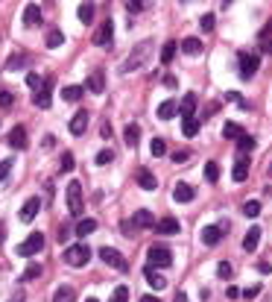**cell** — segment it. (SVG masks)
<instances>
[{
	"mask_svg": "<svg viewBox=\"0 0 272 302\" xmlns=\"http://www.w3.org/2000/svg\"><path fill=\"white\" fill-rule=\"evenodd\" d=\"M68 211L73 214L76 220H82V211H85V197H82V185L73 182L68 185Z\"/></svg>",
	"mask_w": 272,
	"mask_h": 302,
	"instance_id": "cell-1",
	"label": "cell"
},
{
	"mask_svg": "<svg viewBox=\"0 0 272 302\" xmlns=\"http://www.w3.org/2000/svg\"><path fill=\"white\" fill-rule=\"evenodd\" d=\"M173 264V252L167 247H150L147 252V267L150 270H164Z\"/></svg>",
	"mask_w": 272,
	"mask_h": 302,
	"instance_id": "cell-2",
	"label": "cell"
},
{
	"mask_svg": "<svg viewBox=\"0 0 272 302\" xmlns=\"http://www.w3.org/2000/svg\"><path fill=\"white\" fill-rule=\"evenodd\" d=\"M150 50H153V41H144V44H135V50H132V56L123 62V73H132V70H138V65L141 62H147V56H150Z\"/></svg>",
	"mask_w": 272,
	"mask_h": 302,
	"instance_id": "cell-3",
	"label": "cell"
},
{
	"mask_svg": "<svg viewBox=\"0 0 272 302\" xmlns=\"http://www.w3.org/2000/svg\"><path fill=\"white\" fill-rule=\"evenodd\" d=\"M88 261H91V250L85 244H76V247L65 250V264H70V267H85Z\"/></svg>",
	"mask_w": 272,
	"mask_h": 302,
	"instance_id": "cell-4",
	"label": "cell"
},
{
	"mask_svg": "<svg viewBox=\"0 0 272 302\" xmlns=\"http://www.w3.org/2000/svg\"><path fill=\"white\" fill-rule=\"evenodd\" d=\"M94 44L102 47V50H108V47L114 44V21H111V18H105L100 24V30L94 33Z\"/></svg>",
	"mask_w": 272,
	"mask_h": 302,
	"instance_id": "cell-5",
	"label": "cell"
},
{
	"mask_svg": "<svg viewBox=\"0 0 272 302\" xmlns=\"http://www.w3.org/2000/svg\"><path fill=\"white\" fill-rule=\"evenodd\" d=\"M237 65H240V77H243V80H252V77H255V70L260 67V59H257L255 53H240V56H237Z\"/></svg>",
	"mask_w": 272,
	"mask_h": 302,
	"instance_id": "cell-6",
	"label": "cell"
},
{
	"mask_svg": "<svg viewBox=\"0 0 272 302\" xmlns=\"http://www.w3.org/2000/svg\"><path fill=\"white\" fill-rule=\"evenodd\" d=\"M100 258L108 264V267L120 270V273H126V270H129V261H126V258H123L117 250H111V247H102V250H100Z\"/></svg>",
	"mask_w": 272,
	"mask_h": 302,
	"instance_id": "cell-7",
	"label": "cell"
},
{
	"mask_svg": "<svg viewBox=\"0 0 272 302\" xmlns=\"http://www.w3.org/2000/svg\"><path fill=\"white\" fill-rule=\"evenodd\" d=\"M50 100H53V77H47V80L41 83V88L33 94V103L38 109H50Z\"/></svg>",
	"mask_w": 272,
	"mask_h": 302,
	"instance_id": "cell-8",
	"label": "cell"
},
{
	"mask_svg": "<svg viewBox=\"0 0 272 302\" xmlns=\"http://www.w3.org/2000/svg\"><path fill=\"white\" fill-rule=\"evenodd\" d=\"M41 247H44V235L41 232H33V235L18 247V255H24V258L27 255H35V252H41Z\"/></svg>",
	"mask_w": 272,
	"mask_h": 302,
	"instance_id": "cell-9",
	"label": "cell"
},
{
	"mask_svg": "<svg viewBox=\"0 0 272 302\" xmlns=\"http://www.w3.org/2000/svg\"><path fill=\"white\" fill-rule=\"evenodd\" d=\"M38 208H41V200L38 197H30V200L21 205V211H18V217L24 220V223H33L35 214H38Z\"/></svg>",
	"mask_w": 272,
	"mask_h": 302,
	"instance_id": "cell-10",
	"label": "cell"
},
{
	"mask_svg": "<svg viewBox=\"0 0 272 302\" xmlns=\"http://www.w3.org/2000/svg\"><path fill=\"white\" fill-rule=\"evenodd\" d=\"M228 223H220V226H205L202 229V244L205 247H217L222 241V229H225Z\"/></svg>",
	"mask_w": 272,
	"mask_h": 302,
	"instance_id": "cell-11",
	"label": "cell"
},
{
	"mask_svg": "<svg viewBox=\"0 0 272 302\" xmlns=\"http://www.w3.org/2000/svg\"><path fill=\"white\" fill-rule=\"evenodd\" d=\"M24 27H27V30L41 27V6H38V3H30V6L24 9Z\"/></svg>",
	"mask_w": 272,
	"mask_h": 302,
	"instance_id": "cell-12",
	"label": "cell"
},
{
	"mask_svg": "<svg viewBox=\"0 0 272 302\" xmlns=\"http://www.w3.org/2000/svg\"><path fill=\"white\" fill-rule=\"evenodd\" d=\"M196 106H199V97L187 91L185 97L179 100V115H182V118H193V112H196Z\"/></svg>",
	"mask_w": 272,
	"mask_h": 302,
	"instance_id": "cell-13",
	"label": "cell"
},
{
	"mask_svg": "<svg viewBox=\"0 0 272 302\" xmlns=\"http://www.w3.org/2000/svg\"><path fill=\"white\" fill-rule=\"evenodd\" d=\"M246 176H249V156H237L234 168H231V179L234 182H246Z\"/></svg>",
	"mask_w": 272,
	"mask_h": 302,
	"instance_id": "cell-14",
	"label": "cell"
},
{
	"mask_svg": "<svg viewBox=\"0 0 272 302\" xmlns=\"http://www.w3.org/2000/svg\"><path fill=\"white\" fill-rule=\"evenodd\" d=\"M6 141H9V147H12V150H27V129L18 123L15 129L9 132V138H6Z\"/></svg>",
	"mask_w": 272,
	"mask_h": 302,
	"instance_id": "cell-15",
	"label": "cell"
},
{
	"mask_svg": "<svg viewBox=\"0 0 272 302\" xmlns=\"http://www.w3.org/2000/svg\"><path fill=\"white\" fill-rule=\"evenodd\" d=\"M193 197H196V188H193V185L179 182L176 188H173V200H176V202H190Z\"/></svg>",
	"mask_w": 272,
	"mask_h": 302,
	"instance_id": "cell-16",
	"label": "cell"
},
{
	"mask_svg": "<svg viewBox=\"0 0 272 302\" xmlns=\"http://www.w3.org/2000/svg\"><path fill=\"white\" fill-rule=\"evenodd\" d=\"M179 229H182V226H179L176 217H161L155 223V232H158V235H179Z\"/></svg>",
	"mask_w": 272,
	"mask_h": 302,
	"instance_id": "cell-17",
	"label": "cell"
},
{
	"mask_svg": "<svg viewBox=\"0 0 272 302\" xmlns=\"http://www.w3.org/2000/svg\"><path fill=\"white\" fill-rule=\"evenodd\" d=\"M155 223H158V220L153 217L150 208H141V211H135V217H132V226H138V229H150Z\"/></svg>",
	"mask_w": 272,
	"mask_h": 302,
	"instance_id": "cell-18",
	"label": "cell"
},
{
	"mask_svg": "<svg viewBox=\"0 0 272 302\" xmlns=\"http://www.w3.org/2000/svg\"><path fill=\"white\" fill-rule=\"evenodd\" d=\"M85 88H88V91H94V94H102V91H105V73H102L100 67H97V70L88 77Z\"/></svg>",
	"mask_w": 272,
	"mask_h": 302,
	"instance_id": "cell-19",
	"label": "cell"
},
{
	"mask_svg": "<svg viewBox=\"0 0 272 302\" xmlns=\"http://www.w3.org/2000/svg\"><path fill=\"white\" fill-rule=\"evenodd\" d=\"M68 129H70V135H82V132H85V129H88V112H76V115L70 118Z\"/></svg>",
	"mask_w": 272,
	"mask_h": 302,
	"instance_id": "cell-20",
	"label": "cell"
},
{
	"mask_svg": "<svg viewBox=\"0 0 272 302\" xmlns=\"http://www.w3.org/2000/svg\"><path fill=\"white\" fill-rule=\"evenodd\" d=\"M179 47H182V53H187V56H202V50H205L202 41H199V38H190V35H187Z\"/></svg>",
	"mask_w": 272,
	"mask_h": 302,
	"instance_id": "cell-21",
	"label": "cell"
},
{
	"mask_svg": "<svg viewBox=\"0 0 272 302\" xmlns=\"http://www.w3.org/2000/svg\"><path fill=\"white\" fill-rule=\"evenodd\" d=\"M94 232H97V217L76 220V235H79V238H88V235H94Z\"/></svg>",
	"mask_w": 272,
	"mask_h": 302,
	"instance_id": "cell-22",
	"label": "cell"
},
{
	"mask_svg": "<svg viewBox=\"0 0 272 302\" xmlns=\"http://www.w3.org/2000/svg\"><path fill=\"white\" fill-rule=\"evenodd\" d=\"M138 185H141L144 191H155V188H158V179H155L153 170H138Z\"/></svg>",
	"mask_w": 272,
	"mask_h": 302,
	"instance_id": "cell-23",
	"label": "cell"
},
{
	"mask_svg": "<svg viewBox=\"0 0 272 302\" xmlns=\"http://www.w3.org/2000/svg\"><path fill=\"white\" fill-rule=\"evenodd\" d=\"M257 244H260V229H257V226H252V229L246 232V238H243V250H246V252H255Z\"/></svg>",
	"mask_w": 272,
	"mask_h": 302,
	"instance_id": "cell-24",
	"label": "cell"
},
{
	"mask_svg": "<svg viewBox=\"0 0 272 302\" xmlns=\"http://www.w3.org/2000/svg\"><path fill=\"white\" fill-rule=\"evenodd\" d=\"M176 115H179V103L176 100H164L158 106V118L161 120H170V118H176Z\"/></svg>",
	"mask_w": 272,
	"mask_h": 302,
	"instance_id": "cell-25",
	"label": "cell"
},
{
	"mask_svg": "<svg viewBox=\"0 0 272 302\" xmlns=\"http://www.w3.org/2000/svg\"><path fill=\"white\" fill-rule=\"evenodd\" d=\"M144 279H147V282H150V287H155V290L167 287V279H164L158 270H150V267H147V270H144Z\"/></svg>",
	"mask_w": 272,
	"mask_h": 302,
	"instance_id": "cell-26",
	"label": "cell"
},
{
	"mask_svg": "<svg viewBox=\"0 0 272 302\" xmlns=\"http://www.w3.org/2000/svg\"><path fill=\"white\" fill-rule=\"evenodd\" d=\"M82 91H85L82 85H65V88H62V100H68V103H76V100H79V97H82Z\"/></svg>",
	"mask_w": 272,
	"mask_h": 302,
	"instance_id": "cell-27",
	"label": "cell"
},
{
	"mask_svg": "<svg viewBox=\"0 0 272 302\" xmlns=\"http://www.w3.org/2000/svg\"><path fill=\"white\" fill-rule=\"evenodd\" d=\"M73 299H76V290L70 285H62L56 293H53V302H73Z\"/></svg>",
	"mask_w": 272,
	"mask_h": 302,
	"instance_id": "cell-28",
	"label": "cell"
},
{
	"mask_svg": "<svg viewBox=\"0 0 272 302\" xmlns=\"http://www.w3.org/2000/svg\"><path fill=\"white\" fill-rule=\"evenodd\" d=\"M62 44H65V35H62V30L50 27V30H47V47H50V50H56V47H62Z\"/></svg>",
	"mask_w": 272,
	"mask_h": 302,
	"instance_id": "cell-29",
	"label": "cell"
},
{
	"mask_svg": "<svg viewBox=\"0 0 272 302\" xmlns=\"http://www.w3.org/2000/svg\"><path fill=\"white\" fill-rule=\"evenodd\" d=\"M255 144H257V141H255V138H252V135H246V132H243V135H240V138H237V150H240V156H246V153H252V150H255Z\"/></svg>",
	"mask_w": 272,
	"mask_h": 302,
	"instance_id": "cell-30",
	"label": "cell"
},
{
	"mask_svg": "<svg viewBox=\"0 0 272 302\" xmlns=\"http://www.w3.org/2000/svg\"><path fill=\"white\" fill-rule=\"evenodd\" d=\"M76 15H79V21H82V24H94V3H79Z\"/></svg>",
	"mask_w": 272,
	"mask_h": 302,
	"instance_id": "cell-31",
	"label": "cell"
},
{
	"mask_svg": "<svg viewBox=\"0 0 272 302\" xmlns=\"http://www.w3.org/2000/svg\"><path fill=\"white\" fill-rule=\"evenodd\" d=\"M27 65V56H24V53H12V56H9V59H6V70H21V67Z\"/></svg>",
	"mask_w": 272,
	"mask_h": 302,
	"instance_id": "cell-32",
	"label": "cell"
},
{
	"mask_svg": "<svg viewBox=\"0 0 272 302\" xmlns=\"http://www.w3.org/2000/svg\"><path fill=\"white\" fill-rule=\"evenodd\" d=\"M182 132H185V138H193V135L199 132V120L196 118H182Z\"/></svg>",
	"mask_w": 272,
	"mask_h": 302,
	"instance_id": "cell-33",
	"label": "cell"
},
{
	"mask_svg": "<svg viewBox=\"0 0 272 302\" xmlns=\"http://www.w3.org/2000/svg\"><path fill=\"white\" fill-rule=\"evenodd\" d=\"M222 135H225V138H231V141H237L240 135H243V126H240V123H234V120H228V123L222 126Z\"/></svg>",
	"mask_w": 272,
	"mask_h": 302,
	"instance_id": "cell-34",
	"label": "cell"
},
{
	"mask_svg": "<svg viewBox=\"0 0 272 302\" xmlns=\"http://www.w3.org/2000/svg\"><path fill=\"white\" fill-rule=\"evenodd\" d=\"M123 138H126V144H129V147H138V138H141L138 123H129V126H126V132H123Z\"/></svg>",
	"mask_w": 272,
	"mask_h": 302,
	"instance_id": "cell-35",
	"label": "cell"
},
{
	"mask_svg": "<svg viewBox=\"0 0 272 302\" xmlns=\"http://www.w3.org/2000/svg\"><path fill=\"white\" fill-rule=\"evenodd\" d=\"M176 50H179V44H176V41H167V44L161 47V62H164V65H170L173 56H176Z\"/></svg>",
	"mask_w": 272,
	"mask_h": 302,
	"instance_id": "cell-36",
	"label": "cell"
},
{
	"mask_svg": "<svg viewBox=\"0 0 272 302\" xmlns=\"http://www.w3.org/2000/svg\"><path fill=\"white\" fill-rule=\"evenodd\" d=\"M205 179L208 182H217L220 179V162H208L205 165Z\"/></svg>",
	"mask_w": 272,
	"mask_h": 302,
	"instance_id": "cell-37",
	"label": "cell"
},
{
	"mask_svg": "<svg viewBox=\"0 0 272 302\" xmlns=\"http://www.w3.org/2000/svg\"><path fill=\"white\" fill-rule=\"evenodd\" d=\"M260 47H263L266 53H272V24H266L263 33H260Z\"/></svg>",
	"mask_w": 272,
	"mask_h": 302,
	"instance_id": "cell-38",
	"label": "cell"
},
{
	"mask_svg": "<svg viewBox=\"0 0 272 302\" xmlns=\"http://www.w3.org/2000/svg\"><path fill=\"white\" fill-rule=\"evenodd\" d=\"M150 153H153L155 159H161V156L167 153V144H164V138H153V144H150Z\"/></svg>",
	"mask_w": 272,
	"mask_h": 302,
	"instance_id": "cell-39",
	"label": "cell"
},
{
	"mask_svg": "<svg viewBox=\"0 0 272 302\" xmlns=\"http://www.w3.org/2000/svg\"><path fill=\"white\" fill-rule=\"evenodd\" d=\"M111 302H129V287L117 285L114 287V293H111Z\"/></svg>",
	"mask_w": 272,
	"mask_h": 302,
	"instance_id": "cell-40",
	"label": "cell"
},
{
	"mask_svg": "<svg viewBox=\"0 0 272 302\" xmlns=\"http://www.w3.org/2000/svg\"><path fill=\"white\" fill-rule=\"evenodd\" d=\"M243 214H246V217H257V214H260V202L249 200L246 205H243Z\"/></svg>",
	"mask_w": 272,
	"mask_h": 302,
	"instance_id": "cell-41",
	"label": "cell"
},
{
	"mask_svg": "<svg viewBox=\"0 0 272 302\" xmlns=\"http://www.w3.org/2000/svg\"><path fill=\"white\" fill-rule=\"evenodd\" d=\"M73 165H76V162H73V153H62V165H59V170H62V173H70Z\"/></svg>",
	"mask_w": 272,
	"mask_h": 302,
	"instance_id": "cell-42",
	"label": "cell"
},
{
	"mask_svg": "<svg viewBox=\"0 0 272 302\" xmlns=\"http://www.w3.org/2000/svg\"><path fill=\"white\" fill-rule=\"evenodd\" d=\"M111 159H114V153H111V150H100V153H97V159H94V162H97L100 168H105V165H111Z\"/></svg>",
	"mask_w": 272,
	"mask_h": 302,
	"instance_id": "cell-43",
	"label": "cell"
},
{
	"mask_svg": "<svg viewBox=\"0 0 272 302\" xmlns=\"http://www.w3.org/2000/svg\"><path fill=\"white\" fill-rule=\"evenodd\" d=\"M38 276H41V264H27V270H24V282L38 279Z\"/></svg>",
	"mask_w": 272,
	"mask_h": 302,
	"instance_id": "cell-44",
	"label": "cell"
},
{
	"mask_svg": "<svg viewBox=\"0 0 272 302\" xmlns=\"http://www.w3.org/2000/svg\"><path fill=\"white\" fill-rule=\"evenodd\" d=\"M12 103H15V97H12V91H9V88H3V91H0V109H9Z\"/></svg>",
	"mask_w": 272,
	"mask_h": 302,
	"instance_id": "cell-45",
	"label": "cell"
},
{
	"mask_svg": "<svg viewBox=\"0 0 272 302\" xmlns=\"http://www.w3.org/2000/svg\"><path fill=\"white\" fill-rule=\"evenodd\" d=\"M214 24H217V18H214V15H202V18H199V27H202L205 33H211Z\"/></svg>",
	"mask_w": 272,
	"mask_h": 302,
	"instance_id": "cell-46",
	"label": "cell"
},
{
	"mask_svg": "<svg viewBox=\"0 0 272 302\" xmlns=\"http://www.w3.org/2000/svg\"><path fill=\"white\" fill-rule=\"evenodd\" d=\"M217 276H220V279H231V264H228V261H220V264H217Z\"/></svg>",
	"mask_w": 272,
	"mask_h": 302,
	"instance_id": "cell-47",
	"label": "cell"
},
{
	"mask_svg": "<svg viewBox=\"0 0 272 302\" xmlns=\"http://www.w3.org/2000/svg\"><path fill=\"white\" fill-rule=\"evenodd\" d=\"M9 173H12V159H3V162H0V182H3Z\"/></svg>",
	"mask_w": 272,
	"mask_h": 302,
	"instance_id": "cell-48",
	"label": "cell"
},
{
	"mask_svg": "<svg viewBox=\"0 0 272 302\" xmlns=\"http://www.w3.org/2000/svg\"><path fill=\"white\" fill-rule=\"evenodd\" d=\"M41 83H44V80H41L38 73H27V85H30L33 91H38V88H41Z\"/></svg>",
	"mask_w": 272,
	"mask_h": 302,
	"instance_id": "cell-49",
	"label": "cell"
},
{
	"mask_svg": "<svg viewBox=\"0 0 272 302\" xmlns=\"http://www.w3.org/2000/svg\"><path fill=\"white\" fill-rule=\"evenodd\" d=\"M187 159H190V153H187V150H179V153H173V165H185Z\"/></svg>",
	"mask_w": 272,
	"mask_h": 302,
	"instance_id": "cell-50",
	"label": "cell"
},
{
	"mask_svg": "<svg viewBox=\"0 0 272 302\" xmlns=\"http://www.w3.org/2000/svg\"><path fill=\"white\" fill-rule=\"evenodd\" d=\"M257 293H260V285H252V287H246V290H243L240 296H246V299H255Z\"/></svg>",
	"mask_w": 272,
	"mask_h": 302,
	"instance_id": "cell-51",
	"label": "cell"
},
{
	"mask_svg": "<svg viewBox=\"0 0 272 302\" xmlns=\"http://www.w3.org/2000/svg\"><path fill=\"white\" fill-rule=\"evenodd\" d=\"M217 112H220V103H208V106H205V115H202V118H214Z\"/></svg>",
	"mask_w": 272,
	"mask_h": 302,
	"instance_id": "cell-52",
	"label": "cell"
},
{
	"mask_svg": "<svg viewBox=\"0 0 272 302\" xmlns=\"http://www.w3.org/2000/svg\"><path fill=\"white\" fill-rule=\"evenodd\" d=\"M41 147H44V150H50V147H56V135H44V141H41Z\"/></svg>",
	"mask_w": 272,
	"mask_h": 302,
	"instance_id": "cell-53",
	"label": "cell"
},
{
	"mask_svg": "<svg viewBox=\"0 0 272 302\" xmlns=\"http://www.w3.org/2000/svg\"><path fill=\"white\" fill-rule=\"evenodd\" d=\"M100 132H102V138H111V126H108L105 120H102V123H100Z\"/></svg>",
	"mask_w": 272,
	"mask_h": 302,
	"instance_id": "cell-54",
	"label": "cell"
},
{
	"mask_svg": "<svg viewBox=\"0 0 272 302\" xmlns=\"http://www.w3.org/2000/svg\"><path fill=\"white\" fill-rule=\"evenodd\" d=\"M240 293H243V290H237V287H228V290H225V296H228V299H237Z\"/></svg>",
	"mask_w": 272,
	"mask_h": 302,
	"instance_id": "cell-55",
	"label": "cell"
},
{
	"mask_svg": "<svg viewBox=\"0 0 272 302\" xmlns=\"http://www.w3.org/2000/svg\"><path fill=\"white\" fill-rule=\"evenodd\" d=\"M126 9L135 15V12H141V9H144V3H126Z\"/></svg>",
	"mask_w": 272,
	"mask_h": 302,
	"instance_id": "cell-56",
	"label": "cell"
},
{
	"mask_svg": "<svg viewBox=\"0 0 272 302\" xmlns=\"http://www.w3.org/2000/svg\"><path fill=\"white\" fill-rule=\"evenodd\" d=\"M68 235H70V229L68 226H62V229H59V241H68Z\"/></svg>",
	"mask_w": 272,
	"mask_h": 302,
	"instance_id": "cell-57",
	"label": "cell"
},
{
	"mask_svg": "<svg viewBox=\"0 0 272 302\" xmlns=\"http://www.w3.org/2000/svg\"><path fill=\"white\" fill-rule=\"evenodd\" d=\"M164 85L167 88H176V77H164Z\"/></svg>",
	"mask_w": 272,
	"mask_h": 302,
	"instance_id": "cell-58",
	"label": "cell"
},
{
	"mask_svg": "<svg viewBox=\"0 0 272 302\" xmlns=\"http://www.w3.org/2000/svg\"><path fill=\"white\" fill-rule=\"evenodd\" d=\"M173 302H187V293H185V290H179V293H176V299H173Z\"/></svg>",
	"mask_w": 272,
	"mask_h": 302,
	"instance_id": "cell-59",
	"label": "cell"
},
{
	"mask_svg": "<svg viewBox=\"0 0 272 302\" xmlns=\"http://www.w3.org/2000/svg\"><path fill=\"white\" fill-rule=\"evenodd\" d=\"M3 241H6V223L0 220V244H3Z\"/></svg>",
	"mask_w": 272,
	"mask_h": 302,
	"instance_id": "cell-60",
	"label": "cell"
},
{
	"mask_svg": "<svg viewBox=\"0 0 272 302\" xmlns=\"http://www.w3.org/2000/svg\"><path fill=\"white\" fill-rule=\"evenodd\" d=\"M141 302H158V296H153V293H150V296H141Z\"/></svg>",
	"mask_w": 272,
	"mask_h": 302,
	"instance_id": "cell-61",
	"label": "cell"
},
{
	"mask_svg": "<svg viewBox=\"0 0 272 302\" xmlns=\"http://www.w3.org/2000/svg\"><path fill=\"white\" fill-rule=\"evenodd\" d=\"M85 302H100V299H97V296H88V299Z\"/></svg>",
	"mask_w": 272,
	"mask_h": 302,
	"instance_id": "cell-62",
	"label": "cell"
},
{
	"mask_svg": "<svg viewBox=\"0 0 272 302\" xmlns=\"http://www.w3.org/2000/svg\"><path fill=\"white\" fill-rule=\"evenodd\" d=\"M12 302H21V299H12Z\"/></svg>",
	"mask_w": 272,
	"mask_h": 302,
	"instance_id": "cell-63",
	"label": "cell"
}]
</instances>
